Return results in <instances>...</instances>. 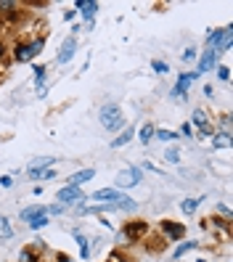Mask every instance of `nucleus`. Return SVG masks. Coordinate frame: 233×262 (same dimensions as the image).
Wrapping results in <instances>:
<instances>
[{
  "label": "nucleus",
  "instance_id": "1",
  "mask_svg": "<svg viewBox=\"0 0 233 262\" xmlns=\"http://www.w3.org/2000/svg\"><path fill=\"white\" fill-rule=\"evenodd\" d=\"M98 119H101V125H104L109 133H114V130L125 127V117H122V109H119L116 104H106V106H101Z\"/></svg>",
  "mask_w": 233,
  "mask_h": 262
},
{
  "label": "nucleus",
  "instance_id": "2",
  "mask_svg": "<svg viewBox=\"0 0 233 262\" xmlns=\"http://www.w3.org/2000/svg\"><path fill=\"white\" fill-rule=\"evenodd\" d=\"M43 48H45V37H37L32 43H19L16 48H13V58L16 61H32Z\"/></svg>",
  "mask_w": 233,
  "mask_h": 262
},
{
  "label": "nucleus",
  "instance_id": "3",
  "mask_svg": "<svg viewBox=\"0 0 233 262\" xmlns=\"http://www.w3.org/2000/svg\"><path fill=\"white\" fill-rule=\"evenodd\" d=\"M138 183H141V169L138 167H125L116 175V188H133Z\"/></svg>",
  "mask_w": 233,
  "mask_h": 262
},
{
  "label": "nucleus",
  "instance_id": "4",
  "mask_svg": "<svg viewBox=\"0 0 233 262\" xmlns=\"http://www.w3.org/2000/svg\"><path fill=\"white\" fill-rule=\"evenodd\" d=\"M146 233H149V222H143V220H135V222H127L125 230H122V236L130 238V244L138 241V238H143Z\"/></svg>",
  "mask_w": 233,
  "mask_h": 262
},
{
  "label": "nucleus",
  "instance_id": "5",
  "mask_svg": "<svg viewBox=\"0 0 233 262\" xmlns=\"http://www.w3.org/2000/svg\"><path fill=\"white\" fill-rule=\"evenodd\" d=\"M196 72H180V77H177V82H175V88H173V96L175 98H183L185 96V90L191 88V82L196 80Z\"/></svg>",
  "mask_w": 233,
  "mask_h": 262
},
{
  "label": "nucleus",
  "instance_id": "6",
  "mask_svg": "<svg viewBox=\"0 0 233 262\" xmlns=\"http://www.w3.org/2000/svg\"><path fill=\"white\" fill-rule=\"evenodd\" d=\"M191 119H193V125H196L204 135H212V133H215L212 122H209V114H207L204 109H193V117H191Z\"/></svg>",
  "mask_w": 233,
  "mask_h": 262
},
{
  "label": "nucleus",
  "instance_id": "7",
  "mask_svg": "<svg viewBox=\"0 0 233 262\" xmlns=\"http://www.w3.org/2000/svg\"><path fill=\"white\" fill-rule=\"evenodd\" d=\"M74 51H77V37H66L58 51V64H69L74 58Z\"/></svg>",
  "mask_w": 233,
  "mask_h": 262
},
{
  "label": "nucleus",
  "instance_id": "8",
  "mask_svg": "<svg viewBox=\"0 0 233 262\" xmlns=\"http://www.w3.org/2000/svg\"><path fill=\"white\" fill-rule=\"evenodd\" d=\"M74 202H82V191L77 188V186H66V188H61L58 191V204H74Z\"/></svg>",
  "mask_w": 233,
  "mask_h": 262
},
{
  "label": "nucleus",
  "instance_id": "9",
  "mask_svg": "<svg viewBox=\"0 0 233 262\" xmlns=\"http://www.w3.org/2000/svg\"><path fill=\"white\" fill-rule=\"evenodd\" d=\"M162 233H165L167 238H183L185 236V228L180 225V222H175V220H162Z\"/></svg>",
  "mask_w": 233,
  "mask_h": 262
},
{
  "label": "nucleus",
  "instance_id": "10",
  "mask_svg": "<svg viewBox=\"0 0 233 262\" xmlns=\"http://www.w3.org/2000/svg\"><path fill=\"white\" fill-rule=\"evenodd\" d=\"M93 175H96V169H93V167H88V169H80V172H74V175H72V178H66V186H77V188H80L82 183L93 180Z\"/></svg>",
  "mask_w": 233,
  "mask_h": 262
},
{
  "label": "nucleus",
  "instance_id": "11",
  "mask_svg": "<svg viewBox=\"0 0 233 262\" xmlns=\"http://www.w3.org/2000/svg\"><path fill=\"white\" fill-rule=\"evenodd\" d=\"M56 161H58V159H53V157H37V159H32V161H29L27 172H43V169L53 167Z\"/></svg>",
  "mask_w": 233,
  "mask_h": 262
},
{
  "label": "nucleus",
  "instance_id": "12",
  "mask_svg": "<svg viewBox=\"0 0 233 262\" xmlns=\"http://www.w3.org/2000/svg\"><path fill=\"white\" fill-rule=\"evenodd\" d=\"M90 199H93V202L112 204V202H116V199H119V191H116V188H101V191H96V194H93Z\"/></svg>",
  "mask_w": 233,
  "mask_h": 262
},
{
  "label": "nucleus",
  "instance_id": "13",
  "mask_svg": "<svg viewBox=\"0 0 233 262\" xmlns=\"http://www.w3.org/2000/svg\"><path fill=\"white\" fill-rule=\"evenodd\" d=\"M77 8L82 11V16L88 19V21H93V19H96V13H98V3H96V0H80V3H77Z\"/></svg>",
  "mask_w": 233,
  "mask_h": 262
},
{
  "label": "nucleus",
  "instance_id": "14",
  "mask_svg": "<svg viewBox=\"0 0 233 262\" xmlns=\"http://www.w3.org/2000/svg\"><path fill=\"white\" fill-rule=\"evenodd\" d=\"M217 56H220V53H215V51H207V53H204V58L199 61V69H196V74H204V72H209V69H212V66L217 64Z\"/></svg>",
  "mask_w": 233,
  "mask_h": 262
},
{
  "label": "nucleus",
  "instance_id": "15",
  "mask_svg": "<svg viewBox=\"0 0 233 262\" xmlns=\"http://www.w3.org/2000/svg\"><path fill=\"white\" fill-rule=\"evenodd\" d=\"M130 138H135V130H133V127H125V130H122V135L112 141V149H119V146L130 143Z\"/></svg>",
  "mask_w": 233,
  "mask_h": 262
},
{
  "label": "nucleus",
  "instance_id": "16",
  "mask_svg": "<svg viewBox=\"0 0 233 262\" xmlns=\"http://www.w3.org/2000/svg\"><path fill=\"white\" fill-rule=\"evenodd\" d=\"M154 133H157V127H154L151 122H146V125L141 127V133H138V138H141V143H151Z\"/></svg>",
  "mask_w": 233,
  "mask_h": 262
},
{
  "label": "nucleus",
  "instance_id": "17",
  "mask_svg": "<svg viewBox=\"0 0 233 262\" xmlns=\"http://www.w3.org/2000/svg\"><path fill=\"white\" fill-rule=\"evenodd\" d=\"M27 225H29V228H35V230H37V228H45V225H48V212H45V210H43L40 214H35V217H32V220H29V222H27Z\"/></svg>",
  "mask_w": 233,
  "mask_h": 262
},
{
  "label": "nucleus",
  "instance_id": "18",
  "mask_svg": "<svg viewBox=\"0 0 233 262\" xmlns=\"http://www.w3.org/2000/svg\"><path fill=\"white\" fill-rule=\"evenodd\" d=\"M180 210H183L185 214H193V212H196V210H199V199H183Z\"/></svg>",
  "mask_w": 233,
  "mask_h": 262
},
{
  "label": "nucleus",
  "instance_id": "19",
  "mask_svg": "<svg viewBox=\"0 0 233 262\" xmlns=\"http://www.w3.org/2000/svg\"><path fill=\"white\" fill-rule=\"evenodd\" d=\"M196 246H199L196 241H183V244H180V246H177V249H175V254H173V257H175V260H177V257H183V254H185V252L196 249Z\"/></svg>",
  "mask_w": 233,
  "mask_h": 262
},
{
  "label": "nucleus",
  "instance_id": "20",
  "mask_svg": "<svg viewBox=\"0 0 233 262\" xmlns=\"http://www.w3.org/2000/svg\"><path fill=\"white\" fill-rule=\"evenodd\" d=\"M13 236V228H11V222L0 214V238H11Z\"/></svg>",
  "mask_w": 233,
  "mask_h": 262
},
{
  "label": "nucleus",
  "instance_id": "21",
  "mask_svg": "<svg viewBox=\"0 0 233 262\" xmlns=\"http://www.w3.org/2000/svg\"><path fill=\"white\" fill-rule=\"evenodd\" d=\"M45 77H48V72H45V66H35V85H37V88H40V93H43Z\"/></svg>",
  "mask_w": 233,
  "mask_h": 262
},
{
  "label": "nucleus",
  "instance_id": "22",
  "mask_svg": "<svg viewBox=\"0 0 233 262\" xmlns=\"http://www.w3.org/2000/svg\"><path fill=\"white\" fill-rule=\"evenodd\" d=\"M43 210H45V207H27V210H21V220L29 222V220L35 217V214H40Z\"/></svg>",
  "mask_w": 233,
  "mask_h": 262
},
{
  "label": "nucleus",
  "instance_id": "23",
  "mask_svg": "<svg viewBox=\"0 0 233 262\" xmlns=\"http://www.w3.org/2000/svg\"><path fill=\"white\" fill-rule=\"evenodd\" d=\"M77 236V241H80V254H82V260H88L90 257V246H88V238H85L82 233H74Z\"/></svg>",
  "mask_w": 233,
  "mask_h": 262
},
{
  "label": "nucleus",
  "instance_id": "24",
  "mask_svg": "<svg viewBox=\"0 0 233 262\" xmlns=\"http://www.w3.org/2000/svg\"><path fill=\"white\" fill-rule=\"evenodd\" d=\"M154 138H159V141L170 143L173 138H177V133H173V130H157V133H154Z\"/></svg>",
  "mask_w": 233,
  "mask_h": 262
},
{
  "label": "nucleus",
  "instance_id": "25",
  "mask_svg": "<svg viewBox=\"0 0 233 262\" xmlns=\"http://www.w3.org/2000/svg\"><path fill=\"white\" fill-rule=\"evenodd\" d=\"M215 138H217V141H212L215 149H228L231 146V135H215Z\"/></svg>",
  "mask_w": 233,
  "mask_h": 262
},
{
  "label": "nucleus",
  "instance_id": "26",
  "mask_svg": "<svg viewBox=\"0 0 233 262\" xmlns=\"http://www.w3.org/2000/svg\"><path fill=\"white\" fill-rule=\"evenodd\" d=\"M19 262H40V260L35 257V252H32V249H24V252L19 254Z\"/></svg>",
  "mask_w": 233,
  "mask_h": 262
},
{
  "label": "nucleus",
  "instance_id": "27",
  "mask_svg": "<svg viewBox=\"0 0 233 262\" xmlns=\"http://www.w3.org/2000/svg\"><path fill=\"white\" fill-rule=\"evenodd\" d=\"M165 159L170 161V164H177V161H180V154H177V149H170V151L165 154Z\"/></svg>",
  "mask_w": 233,
  "mask_h": 262
},
{
  "label": "nucleus",
  "instance_id": "28",
  "mask_svg": "<svg viewBox=\"0 0 233 262\" xmlns=\"http://www.w3.org/2000/svg\"><path fill=\"white\" fill-rule=\"evenodd\" d=\"M16 8V3H11V0H0V13H13Z\"/></svg>",
  "mask_w": 233,
  "mask_h": 262
},
{
  "label": "nucleus",
  "instance_id": "29",
  "mask_svg": "<svg viewBox=\"0 0 233 262\" xmlns=\"http://www.w3.org/2000/svg\"><path fill=\"white\" fill-rule=\"evenodd\" d=\"M220 127H223V135H231V117H228V114H223V117H220Z\"/></svg>",
  "mask_w": 233,
  "mask_h": 262
},
{
  "label": "nucleus",
  "instance_id": "30",
  "mask_svg": "<svg viewBox=\"0 0 233 262\" xmlns=\"http://www.w3.org/2000/svg\"><path fill=\"white\" fill-rule=\"evenodd\" d=\"M151 69H154V72H159V74H167V64H165V61H151Z\"/></svg>",
  "mask_w": 233,
  "mask_h": 262
},
{
  "label": "nucleus",
  "instance_id": "31",
  "mask_svg": "<svg viewBox=\"0 0 233 262\" xmlns=\"http://www.w3.org/2000/svg\"><path fill=\"white\" fill-rule=\"evenodd\" d=\"M217 77H220L223 82H228L231 80V69L228 66H220V69H217Z\"/></svg>",
  "mask_w": 233,
  "mask_h": 262
},
{
  "label": "nucleus",
  "instance_id": "32",
  "mask_svg": "<svg viewBox=\"0 0 233 262\" xmlns=\"http://www.w3.org/2000/svg\"><path fill=\"white\" fill-rule=\"evenodd\" d=\"M180 58H183V61H193V58H196V48H185Z\"/></svg>",
  "mask_w": 233,
  "mask_h": 262
},
{
  "label": "nucleus",
  "instance_id": "33",
  "mask_svg": "<svg viewBox=\"0 0 233 262\" xmlns=\"http://www.w3.org/2000/svg\"><path fill=\"white\" fill-rule=\"evenodd\" d=\"M0 186H3V188H11V186H13V178H11V175H3V178H0Z\"/></svg>",
  "mask_w": 233,
  "mask_h": 262
},
{
  "label": "nucleus",
  "instance_id": "34",
  "mask_svg": "<svg viewBox=\"0 0 233 262\" xmlns=\"http://www.w3.org/2000/svg\"><path fill=\"white\" fill-rule=\"evenodd\" d=\"M3 56H5V43L0 40V61H3Z\"/></svg>",
  "mask_w": 233,
  "mask_h": 262
},
{
  "label": "nucleus",
  "instance_id": "35",
  "mask_svg": "<svg viewBox=\"0 0 233 262\" xmlns=\"http://www.w3.org/2000/svg\"><path fill=\"white\" fill-rule=\"evenodd\" d=\"M56 262H72V260H69L66 254H58V257H56Z\"/></svg>",
  "mask_w": 233,
  "mask_h": 262
}]
</instances>
